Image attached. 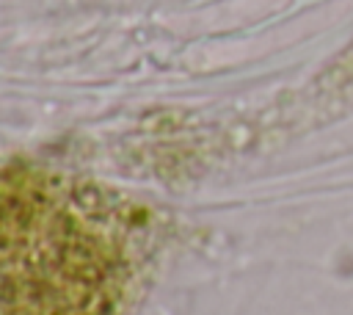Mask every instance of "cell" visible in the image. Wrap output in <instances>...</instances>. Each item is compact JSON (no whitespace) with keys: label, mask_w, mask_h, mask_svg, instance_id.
Instances as JSON below:
<instances>
[{"label":"cell","mask_w":353,"mask_h":315,"mask_svg":"<svg viewBox=\"0 0 353 315\" xmlns=\"http://www.w3.org/2000/svg\"><path fill=\"white\" fill-rule=\"evenodd\" d=\"M127 227L108 202L63 180L0 177V304L47 290L105 304L121 282Z\"/></svg>","instance_id":"1"}]
</instances>
